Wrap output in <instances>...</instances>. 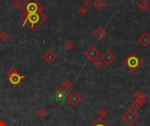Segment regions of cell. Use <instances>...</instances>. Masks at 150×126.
<instances>
[{
    "mask_svg": "<svg viewBox=\"0 0 150 126\" xmlns=\"http://www.w3.org/2000/svg\"><path fill=\"white\" fill-rule=\"evenodd\" d=\"M21 18L23 21V26L27 25L31 31H35L44 24L47 17L43 12H36L23 14Z\"/></svg>",
    "mask_w": 150,
    "mask_h": 126,
    "instance_id": "6da1fadb",
    "label": "cell"
},
{
    "mask_svg": "<svg viewBox=\"0 0 150 126\" xmlns=\"http://www.w3.org/2000/svg\"><path fill=\"white\" fill-rule=\"evenodd\" d=\"M143 61L141 59L136 53H131L129 55L127 56V58L124 60V65L131 71L135 72L137 71L142 65Z\"/></svg>",
    "mask_w": 150,
    "mask_h": 126,
    "instance_id": "7a4b0ae2",
    "label": "cell"
},
{
    "mask_svg": "<svg viewBox=\"0 0 150 126\" xmlns=\"http://www.w3.org/2000/svg\"><path fill=\"white\" fill-rule=\"evenodd\" d=\"M43 10L44 7L37 0H26L25 4H23V8H22L24 14L43 12Z\"/></svg>",
    "mask_w": 150,
    "mask_h": 126,
    "instance_id": "3957f363",
    "label": "cell"
},
{
    "mask_svg": "<svg viewBox=\"0 0 150 126\" xmlns=\"http://www.w3.org/2000/svg\"><path fill=\"white\" fill-rule=\"evenodd\" d=\"M25 79V76L20 75L15 68H11L6 74V80L11 86L18 87Z\"/></svg>",
    "mask_w": 150,
    "mask_h": 126,
    "instance_id": "277c9868",
    "label": "cell"
},
{
    "mask_svg": "<svg viewBox=\"0 0 150 126\" xmlns=\"http://www.w3.org/2000/svg\"><path fill=\"white\" fill-rule=\"evenodd\" d=\"M121 119L123 122H125L128 126H132L135 122L139 119V115L133 110H127L122 116Z\"/></svg>",
    "mask_w": 150,
    "mask_h": 126,
    "instance_id": "5b68a950",
    "label": "cell"
},
{
    "mask_svg": "<svg viewBox=\"0 0 150 126\" xmlns=\"http://www.w3.org/2000/svg\"><path fill=\"white\" fill-rule=\"evenodd\" d=\"M83 55L86 59H88L90 61H93L94 60L98 59L100 55V52L99 50L96 47L95 45H91L84 52H83Z\"/></svg>",
    "mask_w": 150,
    "mask_h": 126,
    "instance_id": "8992f818",
    "label": "cell"
},
{
    "mask_svg": "<svg viewBox=\"0 0 150 126\" xmlns=\"http://www.w3.org/2000/svg\"><path fill=\"white\" fill-rule=\"evenodd\" d=\"M117 59V56L110 50L107 49L102 55H101V61H103V63H105V65H111L112 64L115 60Z\"/></svg>",
    "mask_w": 150,
    "mask_h": 126,
    "instance_id": "52a82bcc",
    "label": "cell"
},
{
    "mask_svg": "<svg viewBox=\"0 0 150 126\" xmlns=\"http://www.w3.org/2000/svg\"><path fill=\"white\" fill-rule=\"evenodd\" d=\"M66 100L69 103H70L72 106L76 107L81 102H82V96L76 92V91H72L67 97Z\"/></svg>",
    "mask_w": 150,
    "mask_h": 126,
    "instance_id": "ba28073f",
    "label": "cell"
},
{
    "mask_svg": "<svg viewBox=\"0 0 150 126\" xmlns=\"http://www.w3.org/2000/svg\"><path fill=\"white\" fill-rule=\"evenodd\" d=\"M42 59L43 61L47 63V64H53L54 62V61L57 59V56L56 54L54 53V51L52 50H48L43 56H42Z\"/></svg>",
    "mask_w": 150,
    "mask_h": 126,
    "instance_id": "9c48e42d",
    "label": "cell"
},
{
    "mask_svg": "<svg viewBox=\"0 0 150 126\" xmlns=\"http://www.w3.org/2000/svg\"><path fill=\"white\" fill-rule=\"evenodd\" d=\"M93 35L94 37L98 39V40H102L104 39L106 35H107V32L104 27H98L94 32H93Z\"/></svg>",
    "mask_w": 150,
    "mask_h": 126,
    "instance_id": "30bf717a",
    "label": "cell"
},
{
    "mask_svg": "<svg viewBox=\"0 0 150 126\" xmlns=\"http://www.w3.org/2000/svg\"><path fill=\"white\" fill-rule=\"evenodd\" d=\"M138 41L143 47H148L150 45V35L147 32L142 33L138 38Z\"/></svg>",
    "mask_w": 150,
    "mask_h": 126,
    "instance_id": "8fae6325",
    "label": "cell"
},
{
    "mask_svg": "<svg viewBox=\"0 0 150 126\" xmlns=\"http://www.w3.org/2000/svg\"><path fill=\"white\" fill-rule=\"evenodd\" d=\"M66 96H67V90L64 89L62 87L59 88L55 91V98L59 102H62L66 98Z\"/></svg>",
    "mask_w": 150,
    "mask_h": 126,
    "instance_id": "7c38bea8",
    "label": "cell"
},
{
    "mask_svg": "<svg viewBox=\"0 0 150 126\" xmlns=\"http://www.w3.org/2000/svg\"><path fill=\"white\" fill-rule=\"evenodd\" d=\"M134 98H135V100L141 101L143 104L147 103V102H148V98H147L145 93L143 91H142V90H137L134 93Z\"/></svg>",
    "mask_w": 150,
    "mask_h": 126,
    "instance_id": "4fadbf2b",
    "label": "cell"
},
{
    "mask_svg": "<svg viewBox=\"0 0 150 126\" xmlns=\"http://www.w3.org/2000/svg\"><path fill=\"white\" fill-rule=\"evenodd\" d=\"M105 5H106V3L105 2V0H95L93 2V6L98 11H102L105 7Z\"/></svg>",
    "mask_w": 150,
    "mask_h": 126,
    "instance_id": "5bb4252c",
    "label": "cell"
},
{
    "mask_svg": "<svg viewBox=\"0 0 150 126\" xmlns=\"http://www.w3.org/2000/svg\"><path fill=\"white\" fill-rule=\"evenodd\" d=\"M138 8L142 11H147L149 10V4L146 1V0H142L138 4Z\"/></svg>",
    "mask_w": 150,
    "mask_h": 126,
    "instance_id": "9a60e30c",
    "label": "cell"
},
{
    "mask_svg": "<svg viewBox=\"0 0 150 126\" xmlns=\"http://www.w3.org/2000/svg\"><path fill=\"white\" fill-rule=\"evenodd\" d=\"M143 105H144V104H143L141 101L135 100V99L131 103V107H132V109L134 110V111H139Z\"/></svg>",
    "mask_w": 150,
    "mask_h": 126,
    "instance_id": "2e32d148",
    "label": "cell"
},
{
    "mask_svg": "<svg viewBox=\"0 0 150 126\" xmlns=\"http://www.w3.org/2000/svg\"><path fill=\"white\" fill-rule=\"evenodd\" d=\"M90 126H110L105 123V121L100 118H98L97 119H95V121Z\"/></svg>",
    "mask_w": 150,
    "mask_h": 126,
    "instance_id": "e0dca14e",
    "label": "cell"
},
{
    "mask_svg": "<svg viewBox=\"0 0 150 126\" xmlns=\"http://www.w3.org/2000/svg\"><path fill=\"white\" fill-rule=\"evenodd\" d=\"M47 110L45 109H39L37 111H36V117H38L40 119H44L46 117H47Z\"/></svg>",
    "mask_w": 150,
    "mask_h": 126,
    "instance_id": "ac0fdd59",
    "label": "cell"
},
{
    "mask_svg": "<svg viewBox=\"0 0 150 126\" xmlns=\"http://www.w3.org/2000/svg\"><path fill=\"white\" fill-rule=\"evenodd\" d=\"M108 114H109V112H108V111H107L105 108H102V109H100V110L98 111V117H99L100 118H102V119L105 118L108 116Z\"/></svg>",
    "mask_w": 150,
    "mask_h": 126,
    "instance_id": "d6986e66",
    "label": "cell"
},
{
    "mask_svg": "<svg viewBox=\"0 0 150 126\" xmlns=\"http://www.w3.org/2000/svg\"><path fill=\"white\" fill-rule=\"evenodd\" d=\"M72 87H73V82L70 80H69V79L65 80L62 82V88L64 89H66V90H69Z\"/></svg>",
    "mask_w": 150,
    "mask_h": 126,
    "instance_id": "ffe728a7",
    "label": "cell"
},
{
    "mask_svg": "<svg viewBox=\"0 0 150 126\" xmlns=\"http://www.w3.org/2000/svg\"><path fill=\"white\" fill-rule=\"evenodd\" d=\"M9 39H10V34H9L7 32L3 31V32H0V40H1V41L5 42V41H7Z\"/></svg>",
    "mask_w": 150,
    "mask_h": 126,
    "instance_id": "44dd1931",
    "label": "cell"
},
{
    "mask_svg": "<svg viewBox=\"0 0 150 126\" xmlns=\"http://www.w3.org/2000/svg\"><path fill=\"white\" fill-rule=\"evenodd\" d=\"M12 6L17 9V10H22L23 8V4L21 3L20 0H13L12 2Z\"/></svg>",
    "mask_w": 150,
    "mask_h": 126,
    "instance_id": "7402d4cb",
    "label": "cell"
},
{
    "mask_svg": "<svg viewBox=\"0 0 150 126\" xmlns=\"http://www.w3.org/2000/svg\"><path fill=\"white\" fill-rule=\"evenodd\" d=\"M92 62V65H93V67L94 68H100L101 67H102V64H103V61H101V59H99V58H98V59H96V60H94L93 61H91Z\"/></svg>",
    "mask_w": 150,
    "mask_h": 126,
    "instance_id": "603a6c76",
    "label": "cell"
},
{
    "mask_svg": "<svg viewBox=\"0 0 150 126\" xmlns=\"http://www.w3.org/2000/svg\"><path fill=\"white\" fill-rule=\"evenodd\" d=\"M77 11H78V13H79L81 16H84V15L88 12V9H87V7H85L84 5H81V6H79Z\"/></svg>",
    "mask_w": 150,
    "mask_h": 126,
    "instance_id": "cb8c5ba5",
    "label": "cell"
},
{
    "mask_svg": "<svg viewBox=\"0 0 150 126\" xmlns=\"http://www.w3.org/2000/svg\"><path fill=\"white\" fill-rule=\"evenodd\" d=\"M63 46H64V48H65L66 50L69 51V50H71V49L75 46V45H74V43H73L72 41L68 40V41H66V42L63 44Z\"/></svg>",
    "mask_w": 150,
    "mask_h": 126,
    "instance_id": "d4e9b609",
    "label": "cell"
},
{
    "mask_svg": "<svg viewBox=\"0 0 150 126\" xmlns=\"http://www.w3.org/2000/svg\"><path fill=\"white\" fill-rule=\"evenodd\" d=\"M83 2V4H90L91 2V0H82Z\"/></svg>",
    "mask_w": 150,
    "mask_h": 126,
    "instance_id": "484cf974",
    "label": "cell"
},
{
    "mask_svg": "<svg viewBox=\"0 0 150 126\" xmlns=\"http://www.w3.org/2000/svg\"><path fill=\"white\" fill-rule=\"evenodd\" d=\"M0 126H9V125H8L7 124H5V123H4V122H3V123L1 124V125Z\"/></svg>",
    "mask_w": 150,
    "mask_h": 126,
    "instance_id": "4316f807",
    "label": "cell"
},
{
    "mask_svg": "<svg viewBox=\"0 0 150 126\" xmlns=\"http://www.w3.org/2000/svg\"><path fill=\"white\" fill-rule=\"evenodd\" d=\"M2 123H3V121H2V120L0 119V125H1V124H2Z\"/></svg>",
    "mask_w": 150,
    "mask_h": 126,
    "instance_id": "83f0119b",
    "label": "cell"
}]
</instances>
